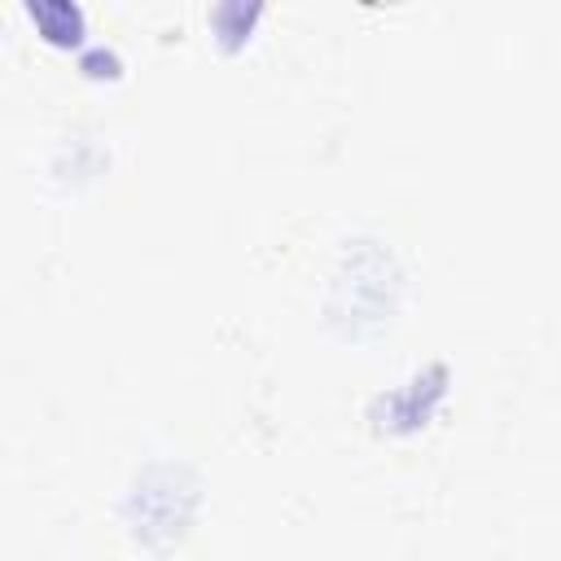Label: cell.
<instances>
[{
  "label": "cell",
  "instance_id": "obj_1",
  "mask_svg": "<svg viewBox=\"0 0 561 561\" xmlns=\"http://www.w3.org/2000/svg\"><path fill=\"white\" fill-rule=\"evenodd\" d=\"M31 18L44 26L53 44H75L83 35V18L75 4H31Z\"/></svg>",
  "mask_w": 561,
  "mask_h": 561
}]
</instances>
